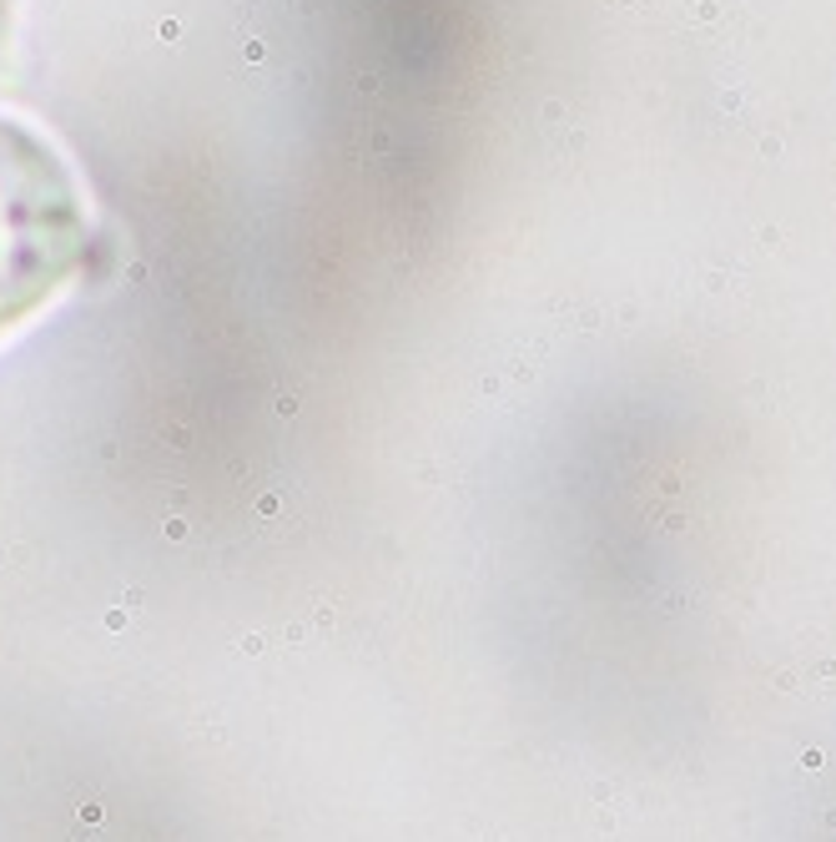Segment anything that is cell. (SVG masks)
I'll use <instances>...</instances> for the list:
<instances>
[{
    "label": "cell",
    "instance_id": "obj_1",
    "mask_svg": "<svg viewBox=\"0 0 836 842\" xmlns=\"http://www.w3.org/2000/svg\"><path fill=\"white\" fill-rule=\"evenodd\" d=\"M91 212L46 137L0 117V339L87 268Z\"/></svg>",
    "mask_w": 836,
    "mask_h": 842
}]
</instances>
